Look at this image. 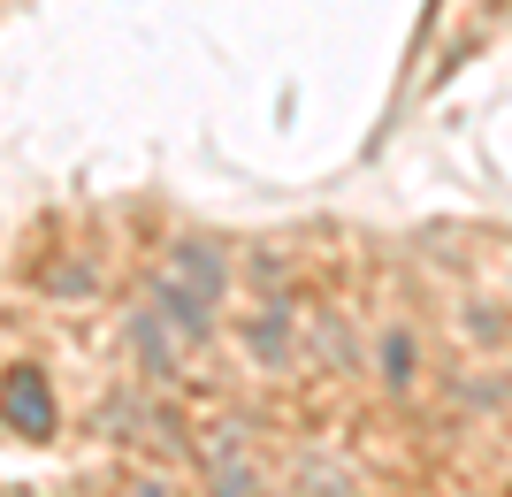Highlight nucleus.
Segmentation results:
<instances>
[{
	"instance_id": "obj_1",
	"label": "nucleus",
	"mask_w": 512,
	"mask_h": 497,
	"mask_svg": "<svg viewBox=\"0 0 512 497\" xmlns=\"http://www.w3.org/2000/svg\"><path fill=\"white\" fill-rule=\"evenodd\" d=\"M375 375H383L390 390H413L421 383V337H413V329H390L383 345H375Z\"/></svg>"
}]
</instances>
